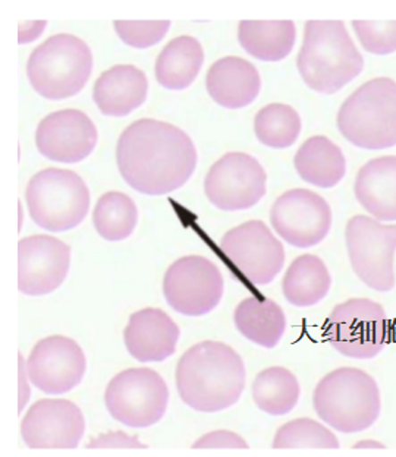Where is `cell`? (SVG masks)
<instances>
[{"instance_id":"cell-28","label":"cell","mask_w":396,"mask_h":457,"mask_svg":"<svg viewBox=\"0 0 396 457\" xmlns=\"http://www.w3.org/2000/svg\"><path fill=\"white\" fill-rule=\"evenodd\" d=\"M251 390L256 406L272 417H282L294 411L301 396L297 377L283 367L263 370L256 377Z\"/></svg>"},{"instance_id":"cell-9","label":"cell","mask_w":396,"mask_h":457,"mask_svg":"<svg viewBox=\"0 0 396 457\" xmlns=\"http://www.w3.org/2000/svg\"><path fill=\"white\" fill-rule=\"evenodd\" d=\"M169 388L150 368H130L107 384L105 404L111 417L130 428H148L166 413Z\"/></svg>"},{"instance_id":"cell-1","label":"cell","mask_w":396,"mask_h":457,"mask_svg":"<svg viewBox=\"0 0 396 457\" xmlns=\"http://www.w3.org/2000/svg\"><path fill=\"white\" fill-rule=\"evenodd\" d=\"M123 180L144 195H166L182 188L197 168L196 145L187 132L157 119H139L116 144Z\"/></svg>"},{"instance_id":"cell-8","label":"cell","mask_w":396,"mask_h":457,"mask_svg":"<svg viewBox=\"0 0 396 457\" xmlns=\"http://www.w3.org/2000/svg\"><path fill=\"white\" fill-rule=\"evenodd\" d=\"M323 335L341 355L373 360L388 345V317L383 306L372 299H348L332 310Z\"/></svg>"},{"instance_id":"cell-20","label":"cell","mask_w":396,"mask_h":457,"mask_svg":"<svg viewBox=\"0 0 396 457\" xmlns=\"http://www.w3.org/2000/svg\"><path fill=\"white\" fill-rule=\"evenodd\" d=\"M206 88L219 106L235 111L249 106L257 98L262 90V77L247 59L222 57L210 66Z\"/></svg>"},{"instance_id":"cell-13","label":"cell","mask_w":396,"mask_h":457,"mask_svg":"<svg viewBox=\"0 0 396 457\" xmlns=\"http://www.w3.org/2000/svg\"><path fill=\"white\" fill-rule=\"evenodd\" d=\"M222 253L254 285L274 282L285 266V248L262 220H249L222 237Z\"/></svg>"},{"instance_id":"cell-21","label":"cell","mask_w":396,"mask_h":457,"mask_svg":"<svg viewBox=\"0 0 396 457\" xmlns=\"http://www.w3.org/2000/svg\"><path fill=\"white\" fill-rule=\"evenodd\" d=\"M148 81L134 65H116L96 79L93 100L106 116L122 118L137 111L147 100Z\"/></svg>"},{"instance_id":"cell-35","label":"cell","mask_w":396,"mask_h":457,"mask_svg":"<svg viewBox=\"0 0 396 457\" xmlns=\"http://www.w3.org/2000/svg\"><path fill=\"white\" fill-rule=\"evenodd\" d=\"M87 447L88 449H147V445L139 443V438L128 436L123 431L102 434V436L93 438Z\"/></svg>"},{"instance_id":"cell-25","label":"cell","mask_w":396,"mask_h":457,"mask_svg":"<svg viewBox=\"0 0 396 457\" xmlns=\"http://www.w3.org/2000/svg\"><path fill=\"white\" fill-rule=\"evenodd\" d=\"M238 41L249 56L263 62H279L294 49L297 29L292 21H241Z\"/></svg>"},{"instance_id":"cell-12","label":"cell","mask_w":396,"mask_h":457,"mask_svg":"<svg viewBox=\"0 0 396 457\" xmlns=\"http://www.w3.org/2000/svg\"><path fill=\"white\" fill-rule=\"evenodd\" d=\"M267 175L257 159L247 153H228L207 171L205 194L217 209H253L265 195Z\"/></svg>"},{"instance_id":"cell-17","label":"cell","mask_w":396,"mask_h":457,"mask_svg":"<svg viewBox=\"0 0 396 457\" xmlns=\"http://www.w3.org/2000/svg\"><path fill=\"white\" fill-rule=\"evenodd\" d=\"M18 289L29 296L49 295L65 282L71 248L49 235L24 237L18 244Z\"/></svg>"},{"instance_id":"cell-16","label":"cell","mask_w":396,"mask_h":457,"mask_svg":"<svg viewBox=\"0 0 396 457\" xmlns=\"http://www.w3.org/2000/svg\"><path fill=\"white\" fill-rule=\"evenodd\" d=\"M84 431L81 409L65 399L38 400L21 422L22 440L34 450L77 449Z\"/></svg>"},{"instance_id":"cell-18","label":"cell","mask_w":396,"mask_h":457,"mask_svg":"<svg viewBox=\"0 0 396 457\" xmlns=\"http://www.w3.org/2000/svg\"><path fill=\"white\" fill-rule=\"evenodd\" d=\"M98 132L84 112L77 109L47 114L36 131V147L43 157L56 163H80L97 145Z\"/></svg>"},{"instance_id":"cell-24","label":"cell","mask_w":396,"mask_h":457,"mask_svg":"<svg viewBox=\"0 0 396 457\" xmlns=\"http://www.w3.org/2000/svg\"><path fill=\"white\" fill-rule=\"evenodd\" d=\"M205 52L200 41L190 36L173 38L156 59V79L166 90L189 88L200 74Z\"/></svg>"},{"instance_id":"cell-14","label":"cell","mask_w":396,"mask_h":457,"mask_svg":"<svg viewBox=\"0 0 396 457\" xmlns=\"http://www.w3.org/2000/svg\"><path fill=\"white\" fill-rule=\"evenodd\" d=\"M332 220L329 203L310 189L286 191L270 210L274 232L295 248L319 245L331 232Z\"/></svg>"},{"instance_id":"cell-34","label":"cell","mask_w":396,"mask_h":457,"mask_svg":"<svg viewBox=\"0 0 396 457\" xmlns=\"http://www.w3.org/2000/svg\"><path fill=\"white\" fill-rule=\"evenodd\" d=\"M192 449H238L247 450L249 445L247 441L238 436L237 433L232 431H226V429H219V431H212V433L206 434L203 437L192 445Z\"/></svg>"},{"instance_id":"cell-23","label":"cell","mask_w":396,"mask_h":457,"mask_svg":"<svg viewBox=\"0 0 396 457\" xmlns=\"http://www.w3.org/2000/svg\"><path fill=\"white\" fill-rule=\"evenodd\" d=\"M295 170L307 184L333 188L347 173V159L333 141L317 135L307 139L294 157Z\"/></svg>"},{"instance_id":"cell-7","label":"cell","mask_w":396,"mask_h":457,"mask_svg":"<svg viewBox=\"0 0 396 457\" xmlns=\"http://www.w3.org/2000/svg\"><path fill=\"white\" fill-rule=\"evenodd\" d=\"M29 217L49 232L77 228L90 210V191L75 171L49 168L38 171L25 189Z\"/></svg>"},{"instance_id":"cell-19","label":"cell","mask_w":396,"mask_h":457,"mask_svg":"<svg viewBox=\"0 0 396 457\" xmlns=\"http://www.w3.org/2000/svg\"><path fill=\"white\" fill-rule=\"evenodd\" d=\"M180 335V327L164 311L144 308L130 317L123 342L134 360L162 362L175 353Z\"/></svg>"},{"instance_id":"cell-4","label":"cell","mask_w":396,"mask_h":457,"mask_svg":"<svg viewBox=\"0 0 396 457\" xmlns=\"http://www.w3.org/2000/svg\"><path fill=\"white\" fill-rule=\"evenodd\" d=\"M313 406L331 428L357 434L370 428L382 411L379 386L358 368H338L316 386Z\"/></svg>"},{"instance_id":"cell-22","label":"cell","mask_w":396,"mask_h":457,"mask_svg":"<svg viewBox=\"0 0 396 457\" xmlns=\"http://www.w3.org/2000/svg\"><path fill=\"white\" fill-rule=\"evenodd\" d=\"M357 201L382 221L396 220V155L370 160L359 169L354 184Z\"/></svg>"},{"instance_id":"cell-11","label":"cell","mask_w":396,"mask_h":457,"mask_svg":"<svg viewBox=\"0 0 396 457\" xmlns=\"http://www.w3.org/2000/svg\"><path fill=\"white\" fill-rule=\"evenodd\" d=\"M223 287L219 269L201 255L180 258L164 273L166 303L172 310L189 317L212 312L221 303Z\"/></svg>"},{"instance_id":"cell-32","label":"cell","mask_w":396,"mask_h":457,"mask_svg":"<svg viewBox=\"0 0 396 457\" xmlns=\"http://www.w3.org/2000/svg\"><path fill=\"white\" fill-rule=\"evenodd\" d=\"M357 38L368 54L386 56L396 52V21H352Z\"/></svg>"},{"instance_id":"cell-26","label":"cell","mask_w":396,"mask_h":457,"mask_svg":"<svg viewBox=\"0 0 396 457\" xmlns=\"http://www.w3.org/2000/svg\"><path fill=\"white\" fill-rule=\"evenodd\" d=\"M332 286V276L322 258L306 253L295 258L286 270L282 292L291 305L310 308L326 298Z\"/></svg>"},{"instance_id":"cell-27","label":"cell","mask_w":396,"mask_h":457,"mask_svg":"<svg viewBox=\"0 0 396 457\" xmlns=\"http://www.w3.org/2000/svg\"><path fill=\"white\" fill-rule=\"evenodd\" d=\"M233 321L246 339L265 349L278 346L285 335V312L270 299H244L233 312Z\"/></svg>"},{"instance_id":"cell-15","label":"cell","mask_w":396,"mask_h":457,"mask_svg":"<svg viewBox=\"0 0 396 457\" xmlns=\"http://www.w3.org/2000/svg\"><path fill=\"white\" fill-rule=\"evenodd\" d=\"M25 370L29 383L46 395H63L81 383L87 358L81 346L65 336H49L34 346Z\"/></svg>"},{"instance_id":"cell-36","label":"cell","mask_w":396,"mask_h":457,"mask_svg":"<svg viewBox=\"0 0 396 457\" xmlns=\"http://www.w3.org/2000/svg\"><path fill=\"white\" fill-rule=\"evenodd\" d=\"M354 449H384V445H380L377 441L364 440L357 443Z\"/></svg>"},{"instance_id":"cell-6","label":"cell","mask_w":396,"mask_h":457,"mask_svg":"<svg viewBox=\"0 0 396 457\" xmlns=\"http://www.w3.org/2000/svg\"><path fill=\"white\" fill-rule=\"evenodd\" d=\"M93 71V54L86 41L72 34H56L33 50L27 77L34 91L47 100L74 97Z\"/></svg>"},{"instance_id":"cell-10","label":"cell","mask_w":396,"mask_h":457,"mask_svg":"<svg viewBox=\"0 0 396 457\" xmlns=\"http://www.w3.org/2000/svg\"><path fill=\"white\" fill-rule=\"evenodd\" d=\"M345 242L357 278L376 292H391L396 282V225L354 216L345 228Z\"/></svg>"},{"instance_id":"cell-29","label":"cell","mask_w":396,"mask_h":457,"mask_svg":"<svg viewBox=\"0 0 396 457\" xmlns=\"http://www.w3.org/2000/svg\"><path fill=\"white\" fill-rule=\"evenodd\" d=\"M139 223V210L123 192H106L100 196L93 212L96 232L109 242L125 241Z\"/></svg>"},{"instance_id":"cell-5","label":"cell","mask_w":396,"mask_h":457,"mask_svg":"<svg viewBox=\"0 0 396 457\" xmlns=\"http://www.w3.org/2000/svg\"><path fill=\"white\" fill-rule=\"evenodd\" d=\"M336 123L354 147L372 152L395 147L396 82L386 77L364 82L342 103Z\"/></svg>"},{"instance_id":"cell-3","label":"cell","mask_w":396,"mask_h":457,"mask_svg":"<svg viewBox=\"0 0 396 457\" xmlns=\"http://www.w3.org/2000/svg\"><path fill=\"white\" fill-rule=\"evenodd\" d=\"M297 68L308 88L335 95L363 72L364 57L343 21H308Z\"/></svg>"},{"instance_id":"cell-31","label":"cell","mask_w":396,"mask_h":457,"mask_svg":"<svg viewBox=\"0 0 396 457\" xmlns=\"http://www.w3.org/2000/svg\"><path fill=\"white\" fill-rule=\"evenodd\" d=\"M274 449H340V441L331 429L310 418L290 420L274 434Z\"/></svg>"},{"instance_id":"cell-33","label":"cell","mask_w":396,"mask_h":457,"mask_svg":"<svg viewBox=\"0 0 396 457\" xmlns=\"http://www.w3.org/2000/svg\"><path fill=\"white\" fill-rule=\"evenodd\" d=\"M114 31L125 45L148 49L159 45L171 29V21H114Z\"/></svg>"},{"instance_id":"cell-2","label":"cell","mask_w":396,"mask_h":457,"mask_svg":"<svg viewBox=\"0 0 396 457\" xmlns=\"http://www.w3.org/2000/svg\"><path fill=\"white\" fill-rule=\"evenodd\" d=\"M176 388L187 406L197 412L216 413L241 399L246 388V365L226 343H197L176 365Z\"/></svg>"},{"instance_id":"cell-30","label":"cell","mask_w":396,"mask_h":457,"mask_svg":"<svg viewBox=\"0 0 396 457\" xmlns=\"http://www.w3.org/2000/svg\"><path fill=\"white\" fill-rule=\"evenodd\" d=\"M301 116L294 107L272 103L263 107L254 119V132L265 147L283 150L294 145L301 134Z\"/></svg>"}]
</instances>
